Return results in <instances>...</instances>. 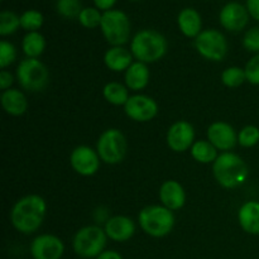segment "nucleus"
Returning <instances> with one entry per match:
<instances>
[{
	"instance_id": "obj_1",
	"label": "nucleus",
	"mask_w": 259,
	"mask_h": 259,
	"mask_svg": "<svg viewBox=\"0 0 259 259\" xmlns=\"http://www.w3.org/2000/svg\"><path fill=\"white\" fill-rule=\"evenodd\" d=\"M47 205L43 197L28 195L15 202L10 212L12 224L18 232L30 234L37 232L45 219Z\"/></svg>"
},
{
	"instance_id": "obj_2",
	"label": "nucleus",
	"mask_w": 259,
	"mask_h": 259,
	"mask_svg": "<svg viewBox=\"0 0 259 259\" xmlns=\"http://www.w3.org/2000/svg\"><path fill=\"white\" fill-rule=\"evenodd\" d=\"M212 172L220 186L225 189L242 186L249 175V169L243 158L230 152H225L218 156L212 164Z\"/></svg>"
},
{
	"instance_id": "obj_3",
	"label": "nucleus",
	"mask_w": 259,
	"mask_h": 259,
	"mask_svg": "<svg viewBox=\"0 0 259 259\" xmlns=\"http://www.w3.org/2000/svg\"><path fill=\"white\" fill-rule=\"evenodd\" d=\"M132 55L143 63L157 62L167 52V40L164 35L153 29L139 30L131 43Z\"/></svg>"
},
{
	"instance_id": "obj_4",
	"label": "nucleus",
	"mask_w": 259,
	"mask_h": 259,
	"mask_svg": "<svg viewBox=\"0 0 259 259\" xmlns=\"http://www.w3.org/2000/svg\"><path fill=\"white\" fill-rule=\"evenodd\" d=\"M138 222L146 234L153 238H162L169 234L174 229L175 215L172 210L167 207L151 205L141 210Z\"/></svg>"
},
{
	"instance_id": "obj_5",
	"label": "nucleus",
	"mask_w": 259,
	"mask_h": 259,
	"mask_svg": "<svg viewBox=\"0 0 259 259\" xmlns=\"http://www.w3.org/2000/svg\"><path fill=\"white\" fill-rule=\"evenodd\" d=\"M100 28L105 39L113 47L125 45L131 37V22L128 15L121 10L110 9L104 12Z\"/></svg>"
},
{
	"instance_id": "obj_6",
	"label": "nucleus",
	"mask_w": 259,
	"mask_h": 259,
	"mask_svg": "<svg viewBox=\"0 0 259 259\" xmlns=\"http://www.w3.org/2000/svg\"><path fill=\"white\" fill-rule=\"evenodd\" d=\"M17 80L24 90L39 93L48 85L50 72L37 58H25L17 67Z\"/></svg>"
},
{
	"instance_id": "obj_7",
	"label": "nucleus",
	"mask_w": 259,
	"mask_h": 259,
	"mask_svg": "<svg viewBox=\"0 0 259 259\" xmlns=\"http://www.w3.org/2000/svg\"><path fill=\"white\" fill-rule=\"evenodd\" d=\"M105 230L96 225L81 228L73 238V250L82 258L99 257L106 245Z\"/></svg>"
},
{
	"instance_id": "obj_8",
	"label": "nucleus",
	"mask_w": 259,
	"mask_h": 259,
	"mask_svg": "<svg viewBox=\"0 0 259 259\" xmlns=\"http://www.w3.org/2000/svg\"><path fill=\"white\" fill-rule=\"evenodd\" d=\"M126 153V139L119 129H108L98 141V154L108 164L120 163Z\"/></svg>"
},
{
	"instance_id": "obj_9",
	"label": "nucleus",
	"mask_w": 259,
	"mask_h": 259,
	"mask_svg": "<svg viewBox=\"0 0 259 259\" xmlns=\"http://www.w3.org/2000/svg\"><path fill=\"white\" fill-rule=\"evenodd\" d=\"M195 47L204 58L222 61L227 56L228 42L225 35L217 29H205L195 38Z\"/></svg>"
},
{
	"instance_id": "obj_10",
	"label": "nucleus",
	"mask_w": 259,
	"mask_h": 259,
	"mask_svg": "<svg viewBox=\"0 0 259 259\" xmlns=\"http://www.w3.org/2000/svg\"><path fill=\"white\" fill-rule=\"evenodd\" d=\"M125 114L134 121L146 123L152 120L158 113V105L147 95H133L124 105Z\"/></svg>"
},
{
	"instance_id": "obj_11",
	"label": "nucleus",
	"mask_w": 259,
	"mask_h": 259,
	"mask_svg": "<svg viewBox=\"0 0 259 259\" xmlns=\"http://www.w3.org/2000/svg\"><path fill=\"white\" fill-rule=\"evenodd\" d=\"M71 166L81 176H93L99 171L100 157L88 146L76 147L70 157Z\"/></svg>"
},
{
	"instance_id": "obj_12",
	"label": "nucleus",
	"mask_w": 259,
	"mask_h": 259,
	"mask_svg": "<svg viewBox=\"0 0 259 259\" xmlns=\"http://www.w3.org/2000/svg\"><path fill=\"white\" fill-rule=\"evenodd\" d=\"M65 245L56 235H39L30 244V254L34 259H61Z\"/></svg>"
},
{
	"instance_id": "obj_13",
	"label": "nucleus",
	"mask_w": 259,
	"mask_h": 259,
	"mask_svg": "<svg viewBox=\"0 0 259 259\" xmlns=\"http://www.w3.org/2000/svg\"><path fill=\"white\" fill-rule=\"evenodd\" d=\"M195 131L189 121L180 120L172 124L167 133V144L175 152H185L194 146Z\"/></svg>"
},
{
	"instance_id": "obj_14",
	"label": "nucleus",
	"mask_w": 259,
	"mask_h": 259,
	"mask_svg": "<svg viewBox=\"0 0 259 259\" xmlns=\"http://www.w3.org/2000/svg\"><path fill=\"white\" fill-rule=\"evenodd\" d=\"M220 24L228 30L232 32H239L249 20V13L247 7L238 2H230L223 7L219 14Z\"/></svg>"
},
{
	"instance_id": "obj_15",
	"label": "nucleus",
	"mask_w": 259,
	"mask_h": 259,
	"mask_svg": "<svg viewBox=\"0 0 259 259\" xmlns=\"http://www.w3.org/2000/svg\"><path fill=\"white\" fill-rule=\"evenodd\" d=\"M207 141L217 149L230 151L238 143V136L230 124L217 121V123H212L207 129Z\"/></svg>"
},
{
	"instance_id": "obj_16",
	"label": "nucleus",
	"mask_w": 259,
	"mask_h": 259,
	"mask_svg": "<svg viewBox=\"0 0 259 259\" xmlns=\"http://www.w3.org/2000/svg\"><path fill=\"white\" fill-rule=\"evenodd\" d=\"M136 232V224L128 217L118 215L113 217L106 222L105 233L108 238H110L114 242H126L131 239Z\"/></svg>"
},
{
	"instance_id": "obj_17",
	"label": "nucleus",
	"mask_w": 259,
	"mask_h": 259,
	"mask_svg": "<svg viewBox=\"0 0 259 259\" xmlns=\"http://www.w3.org/2000/svg\"><path fill=\"white\" fill-rule=\"evenodd\" d=\"M159 199L164 207L169 210H179L186 202V194L180 182L169 180L166 181L159 189Z\"/></svg>"
},
{
	"instance_id": "obj_18",
	"label": "nucleus",
	"mask_w": 259,
	"mask_h": 259,
	"mask_svg": "<svg viewBox=\"0 0 259 259\" xmlns=\"http://www.w3.org/2000/svg\"><path fill=\"white\" fill-rule=\"evenodd\" d=\"M104 62L109 70L114 71V72H121V71H126L132 66L133 55L121 46L111 47L106 51L105 56H104Z\"/></svg>"
},
{
	"instance_id": "obj_19",
	"label": "nucleus",
	"mask_w": 259,
	"mask_h": 259,
	"mask_svg": "<svg viewBox=\"0 0 259 259\" xmlns=\"http://www.w3.org/2000/svg\"><path fill=\"white\" fill-rule=\"evenodd\" d=\"M180 30L189 38H196L202 32V20L199 12L192 8H185L177 18Z\"/></svg>"
},
{
	"instance_id": "obj_20",
	"label": "nucleus",
	"mask_w": 259,
	"mask_h": 259,
	"mask_svg": "<svg viewBox=\"0 0 259 259\" xmlns=\"http://www.w3.org/2000/svg\"><path fill=\"white\" fill-rule=\"evenodd\" d=\"M238 220L244 232L248 234H259V202L248 201L238 212Z\"/></svg>"
},
{
	"instance_id": "obj_21",
	"label": "nucleus",
	"mask_w": 259,
	"mask_h": 259,
	"mask_svg": "<svg viewBox=\"0 0 259 259\" xmlns=\"http://www.w3.org/2000/svg\"><path fill=\"white\" fill-rule=\"evenodd\" d=\"M2 105L8 114L19 116L27 111L28 101L22 91L17 89H9L2 94Z\"/></svg>"
},
{
	"instance_id": "obj_22",
	"label": "nucleus",
	"mask_w": 259,
	"mask_h": 259,
	"mask_svg": "<svg viewBox=\"0 0 259 259\" xmlns=\"http://www.w3.org/2000/svg\"><path fill=\"white\" fill-rule=\"evenodd\" d=\"M149 82V70L146 63H132L131 67L125 71V83L131 90L139 91L146 88Z\"/></svg>"
},
{
	"instance_id": "obj_23",
	"label": "nucleus",
	"mask_w": 259,
	"mask_h": 259,
	"mask_svg": "<svg viewBox=\"0 0 259 259\" xmlns=\"http://www.w3.org/2000/svg\"><path fill=\"white\" fill-rule=\"evenodd\" d=\"M22 48L28 58L39 57L46 48L45 37L38 32L27 33L23 38Z\"/></svg>"
},
{
	"instance_id": "obj_24",
	"label": "nucleus",
	"mask_w": 259,
	"mask_h": 259,
	"mask_svg": "<svg viewBox=\"0 0 259 259\" xmlns=\"http://www.w3.org/2000/svg\"><path fill=\"white\" fill-rule=\"evenodd\" d=\"M191 156L200 163H211L218 158V151L209 141H197L191 147Z\"/></svg>"
},
{
	"instance_id": "obj_25",
	"label": "nucleus",
	"mask_w": 259,
	"mask_h": 259,
	"mask_svg": "<svg viewBox=\"0 0 259 259\" xmlns=\"http://www.w3.org/2000/svg\"><path fill=\"white\" fill-rule=\"evenodd\" d=\"M104 98L106 101L113 105H125L128 99L131 98L128 94V89L119 82H109L104 86Z\"/></svg>"
},
{
	"instance_id": "obj_26",
	"label": "nucleus",
	"mask_w": 259,
	"mask_h": 259,
	"mask_svg": "<svg viewBox=\"0 0 259 259\" xmlns=\"http://www.w3.org/2000/svg\"><path fill=\"white\" fill-rule=\"evenodd\" d=\"M20 25V17H18L14 12L4 10L0 13V34L9 35L17 32Z\"/></svg>"
},
{
	"instance_id": "obj_27",
	"label": "nucleus",
	"mask_w": 259,
	"mask_h": 259,
	"mask_svg": "<svg viewBox=\"0 0 259 259\" xmlns=\"http://www.w3.org/2000/svg\"><path fill=\"white\" fill-rule=\"evenodd\" d=\"M244 81H247L245 71L243 68L237 67V66L228 67L222 73V82L228 88H238V86L243 85Z\"/></svg>"
},
{
	"instance_id": "obj_28",
	"label": "nucleus",
	"mask_w": 259,
	"mask_h": 259,
	"mask_svg": "<svg viewBox=\"0 0 259 259\" xmlns=\"http://www.w3.org/2000/svg\"><path fill=\"white\" fill-rule=\"evenodd\" d=\"M43 24V15L38 10L29 9L25 10L20 15V27L24 28L28 32H37Z\"/></svg>"
},
{
	"instance_id": "obj_29",
	"label": "nucleus",
	"mask_w": 259,
	"mask_h": 259,
	"mask_svg": "<svg viewBox=\"0 0 259 259\" xmlns=\"http://www.w3.org/2000/svg\"><path fill=\"white\" fill-rule=\"evenodd\" d=\"M56 9H57L58 14L71 19V18H78L83 8L80 0H57Z\"/></svg>"
},
{
	"instance_id": "obj_30",
	"label": "nucleus",
	"mask_w": 259,
	"mask_h": 259,
	"mask_svg": "<svg viewBox=\"0 0 259 259\" xmlns=\"http://www.w3.org/2000/svg\"><path fill=\"white\" fill-rule=\"evenodd\" d=\"M101 18L103 14L99 12V9L96 8H83L81 10L80 15H78V20H80L81 25H83L85 28H96L100 25Z\"/></svg>"
},
{
	"instance_id": "obj_31",
	"label": "nucleus",
	"mask_w": 259,
	"mask_h": 259,
	"mask_svg": "<svg viewBox=\"0 0 259 259\" xmlns=\"http://www.w3.org/2000/svg\"><path fill=\"white\" fill-rule=\"evenodd\" d=\"M259 142V129L254 125H247L238 134V143L242 147L249 148Z\"/></svg>"
},
{
	"instance_id": "obj_32",
	"label": "nucleus",
	"mask_w": 259,
	"mask_h": 259,
	"mask_svg": "<svg viewBox=\"0 0 259 259\" xmlns=\"http://www.w3.org/2000/svg\"><path fill=\"white\" fill-rule=\"evenodd\" d=\"M17 58V50L14 46L8 40H2L0 42V66L3 68L12 65Z\"/></svg>"
},
{
	"instance_id": "obj_33",
	"label": "nucleus",
	"mask_w": 259,
	"mask_h": 259,
	"mask_svg": "<svg viewBox=\"0 0 259 259\" xmlns=\"http://www.w3.org/2000/svg\"><path fill=\"white\" fill-rule=\"evenodd\" d=\"M244 71L248 82L252 85H259V53L248 61Z\"/></svg>"
},
{
	"instance_id": "obj_34",
	"label": "nucleus",
	"mask_w": 259,
	"mask_h": 259,
	"mask_svg": "<svg viewBox=\"0 0 259 259\" xmlns=\"http://www.w3.org/2000/svg\"><path fill=\"white\" fill-rule=\"evenodd\" d=\"M243 46L249 52L259 53V27L250 28L243 38Z\"/></svg>"
},
{
	"instance_id": "obj_35",
	"label": "nucleus",
	"mask_w": 259,
	"mask_h": 259,
	"mask_svg": "<svg viewBox=\"0 0 259 259\" xmlns=\"http://www.w3.org/2000/svg\"><path fill=\"white\" fill-rule=\"evenodd\" d=\"M13 81H14L13 80V75L9 71L3 70L2 72H0V89H2V90H9Z\"/></svg>"
},
{
	"instance_id": "obj_36",
	"label": "nucleus",
	"mask_w": 259,
	"mask_h": 259,
	"mask_svg": "<svg viewBox=\"0 0 259 259\" xmlns=\"http://www.w3.org/2000/svg\"><path fill=\"white\" fill-rule=\"evenodd\" d=\"M247 9L249 15L259 20V0H247Z\"/></svg>"
},
{
	"instance_id": "obj_37",
	"label": "nucleus",
	"mask_w": 259,
	"mask_h": 259,
	"mask_svg": "<svg viewBox=\"0 0 259 259\" xmlns=\"http://www.w3.org/2000/svg\"><path fill=\"white\" fill-rule=\"evenodd\" d=\"M116 0H94L96 8L101 10H110L113 8V5L115 4Z\"/></svg>"
},
{
	"instance_id": "obj_38",
	"label": "nucleus",
	"mask_w": 259,
	"mask_h": 259,
	"mask_svg": "<svg viewBox=\"0 0 259 259\" xmlns=\"http://www.w3.org/2000/svg\"><path fill=\"white\" fill-rule=\"evenodd\" d=\"M96 259H123V257L115 250H105L99 257H96Z\"/></svg>"
}]
</instances>
